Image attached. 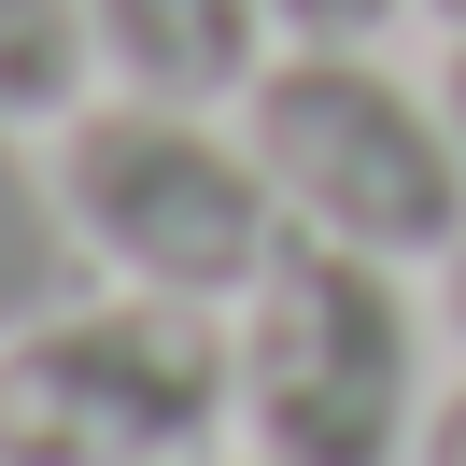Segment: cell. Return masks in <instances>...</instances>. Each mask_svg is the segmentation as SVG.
<instances>
[{"label":"cell","instance_id":"6da1fadb","mask_svg":"<svg viewBox=\"0 0 466 466\" xmlns=\"http://www.w3.org/2000/svg\"><path fill=\"white\" fill-rule=\"evenodd\" d=\"M57 198H71V240H86L99 283L198 297V311H240L268 283V255L297 240V212L268 184L240 99L99 86L86 114H57Z\"/></svg>","mask_w":466,"mask_h":466},{"label":"cell","instance_id":"7a4b0ae2","mask_svg":"<svg viewBox=\"0 0 466 466\" xmlns=\"http://www.w3.org/2000/svg\"><path fill=\"white\" fill-rule=\"evenodd\" d=\"M227 339H240V452H268V466H410L424 452L438 311L410 297L396 255L297 227L268 255V283L227 311Z\"/></svg>","mask_w":466,"mask_h":466},{"label":"cell","instance_id":"3957f363","mask_svg":"<svg viewBox=\"0 0 466 466\" xmlns=\"http://www.w3.org/2000/svg\"><path fill=\"white\" fill-rule=\"evenodd\" d=\"M240 438V339L198 297L86 283L0 339V466H184Z\"/></svg>","mask_w":466,"mask_h":466},{"label":"cell","instance_id":"277c9868","mask_svg":"<svg viewBox=\"0 0 466 466\" xmlns=\"http://www.w3.org/2000/svg\"><path fill=\"white\" fill-rule=\"evenodd\" d=\"M240 127L311 240H353L396 268H438L466 240V127L381 43H283L240 86Z\"/></svg>","mask_w":466,"mask_h":466},{"label":"cell","instance_id":"5b68a950","mask_svg":"<svg viewBox=\"0 0 466 466\" xmlns=\"http://www.w3.org/2000/svg\"><path fill=\"white\" fill-rule=\"evenodd\" d=\"M86 29H99V86L142 99H240L283 57L268 0H86Z\"/></svg>","mask_w":466,"mask_h":466},{"label":"cell","instance_id":"8992f818","mask_svg":"<svg viewBox=\"0 0 466 466\" xmlns=\"http://www.w3.org/2000/svg\"><path fill=\"white\" fill-rule=\"evenodd\" d=\"M86 240H71V198H57V142L29 114H0V339L43 325L57 297H86Z\"/></svg>","mask_w":466,"mask_h":466},{"label":"cell","instance_id":"52a82bcc","mask_svg":"<svg viewBox=\"0 0 466 466\" xmlns=\"http://www.w3.org/2000/svg\"><path fill=\"white\" fill-rule=\"evenodd\" d=\"M99 99V29H86V0H0V114H86Z\"/></svg>","mask_w":466,"mask_h":466},{"label":"cell","instance_id":"ba28073f","mask_svg":"<svg viewBox=\"0 0 466 466\" xmlns=\"http://www.w3.org/2000/svg\"><path fill=\"white\" fill-rule=\"evenodd\" d=\"M283 15V43H396L424 0H268Z\"/></svg>","mask_w":466,"mask_h":466},{"label":"cell","instance_id":"9c48e42d","mask_svg":"<svg viewBox=\"0 0 466 466\" xmlns=\"http://www.w3.org/2000/svg\"><path fill=\"white\" fill-rule=\"evenodd\" d=\"M410 466H466V381H438V410H424V452Z\"/></svg>","mask_w":466,"mask_h":466},{"label":"cell","instance_id":"30bf717a","mask_svg":"<svg viewBox=\"0 0 466 466\" xmlns=\"http://www.w3.org/2000/svg\"><path fill=\"white\" fill-rule=\"evenodd\" d=\"M438 325H452V339H466V240H452V255H438Z\"/></svg>","mask_w":466,"mask_h":466},{"label":"cell","instance_id":"8fae6325","mask_svg":"<svg viewBox=\"0 0 466 466\" xmlns=\"http://www.w3.org/2000/svg\"><path fill=\"white\" fill-rule=\"evenodd\" d=\"M438 99H452V127H466V29H452V57H438Z\"/></svg>","mask_w":466,"mask_h":466},{"label":"cell","instance_id":"7c38bea8","mask_svg":"<svg viewBox=\"0 0 466 466\" xmlns=\"http://www.w3.org/2000/svg\"><path fill=\"white\" fill-rule=\"evenodd\" d=\"M184 466H268V452H227V438H212V452H184Z\"/></svg>","mask_w":466,"mask_h":466},{"label":"cell","instance_id":"4fadbf2b","mask_svg":"<svg viewBox=\"0 0 466 466\" xmlns=\"http://www.w3.org/2000/svg\"><path fill=\"white\" fill-rule=\"evenodd\" d=\"M424 15H438V29H466V0H424Z\"/></svg>","mask_w":466,"mask_h":466}]
</instances>
